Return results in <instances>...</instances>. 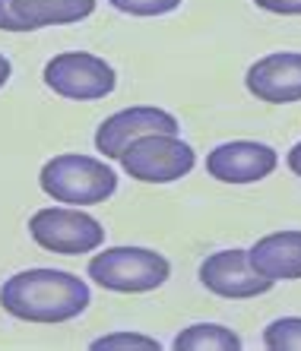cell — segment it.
I'll use <instances>...</instances> for the list:
<instances>
[{
	"label": "cell",
	"instance_id": "obj_15",
	"mask_svg": "<svg viewBox=\"0 0 301 351\" xmlns=\"http://www.w3.org/2000/svg\"><path fill=\"white\" fill-rule=\"evenodd\" d=\"M92 351H124V348H137V351H159V339L153 335H143V332H131V329H121V332H108L102 339L89 345Z\"/></svg>",
	"mask_w": 301,
	"mask_h": 351
},
{
	"label": "cell",
	"instance_id": "obj_14",
	"mask_svg": "<svg viewBox=\"0 0 301 351\" xmlns=\"http://www.w3.org/2000/svg\"><path fill=\"white\" fill-rule=\"evenodd\" d=\"M263 345L269 351H301V317H279L263 329Z\"/></svg>",
	"mask_w": 301,
	"mask_h": 351
},
{
	"label": "cell",
	"instance_id": "obj_19",
	"mask_svg": "<svg viewBox=\"0 0 301 351\" xmlns=\"http://www.w3.org/2000/svg\"><path fill=\"white\" fill-rule=\"evenodd\" d=\"M10 76H13V64H10V58H3V54H0V89L10 82Z\"/></svg>",
	"mask_w": 301,
	"mask_h": 351
},
{
	"label": "cell",
	"instance_id": "obj_12",
	"mask_svg": "<svg viewBox=\"0 0 301 351\" xmlns=\"http://www.w3.org/2000/svg\"><path fill=\"white\" fill-rule=\"evenodd\" d=\"M247 263L269 282L301 278V231H273L263 234L247 250Z\"/></svg>",
	"mask_w": 301,
	"mask_h": 351
},
{
	"label": "cell",
	"instance_id": "obj_8",
	"mask_svg": "<svg viewBox=\"0 0 301 351\" xmlns=\"http://www.w3.org/2000/svg\"><path fill=\"white\" fill-rule=\"evenodd\" d=\"M279 165V152L257 139H232L206 156V174L219 184H257Z\"/></svg>",
	"mask_w": 301,
	"mask_h": 351
},
{
	"label": "cell",
	"instance_id": "obj_1",
	"mask_svg": "<svg viewBox=\"0 0 301 351\" xmlns=\"http://www.w3.org/2000/svg\"><path fill=\"white\" fill-rule=\"evenodd\" d=\"M89 304V285L64 269H23L0 285V307L23 323H70Z\"/></svg>",
	"mask_w": 301,
	"mask_h": 351
},
{
	"label": "cell",
	"instance_id": "obj_18",
	"mask_svg": "<svg viewBox=\"0 0 301 351\" xmlns=\"http://www.w3.org/2000/svg\"><path fill=\"white\" fill-rule=\"evenodd\" d=\"M285 165H289V171L301 178V143H295V146L289 149V156H285Z\"/></svg>",
	"mask_w": 301,
	"mask_h": 351
},
{
	"label": "cell",
	"instance_id": "obj_9",
	"mask_svg": "<svg viewBox=\"0 0 301 351\" xmlns=\"http://www.w3.org/2000/svg\"><path fill=\"white\" fill-rule=\"evenodd\" d=\"M178 117L153 105L124 108L118 114L105 117L96 130V149L105 158H121L127 143L146 136V133H178Z\"/></svg>",
	"mask_w": 301,
	"mask_h": 351
},
{
	"label": "cell",
	"instance_id": "obj_6",
	"mask_svg": "<svg viewBox=\"0 0 301 351\" xmlns=\"http://www.w3.org/2000/svg\"><path fill=\"white\" fill-rule=\"evenodd\" d=\"M41 80L54 95L70 101H98L114 92L118 73L105 58L89 51H64L45 64Z\"/></svg>",
	"mask_w": 301,
	"mask_h": 351
},
{
	"label": "cell",
	"instance_id": "obj_5",
	"mask_svg": "<svg viewBox=\"0 0 301 351\" xmlns=\"http://www.w3.org/2000/svg\"><path fill=\"white\" fill-rule=\"evenodd\" d=\"M29 234L32 241L60 256H82L96 254L105 244V228L102 221L82 213L80 206H48L29 219Z\"/></svg>",
	"mask_w": 301,
	"mask_h": 351
},
{
	"label": "cell",
	"instance_id": "obj_11",
	"mask_svg": "<svg viewBox=\"0 0 301 351\" xmlns=\"http://www.w3.org/2000/svg\"><path fill=\"white\" fill-rule=\"evenodd\" d=\"M96 13V0H0V32H38Z\"/></svg>",
	"mask_w": 301,
	"mask_h": 351
},
{
	"label": "cell",
	"instance_id": "obj_2",
	"mask_svg": "<svg viewBox=\"0 0 301 351\" xmlns=\"http://www.w3.org/2000/svg\"><path fill=\"white\" fill-rule=\"evenodd\" d=\"M38 184L45 196L64 206H98L118 190V174L96 156L64 152L41 165Z\"/></svg>",
	"mask_w": 301,
	"mask_h": 351
},
{
	"label": "cell",
	"instance_id": "obj_13",
	"mask_svg": "<svg viewBox=\"0 0 301 351\" xmlns=\"http://www.w3.org/2000/svg\"><path fill=\"white\" fill-rule=\"evenodd\" d=\"M241 335L222 323H194L175 335V351H241Z\"/></svg>",
	"mask_w": 301,
	"mask_h": 351
},
{
	"label": "cell",
	"instance_id": "obj_7",
	"mask_svg": "<svg viewBox=\"0 0 301 351\" xmlns=\"http://www.w3.org/2000/svg\"><path fill=\"white\" fill-rule=\"evenodd\" d=\"M200 285H203L206 291H212L216 298L247 301V298L267 294L276 282H269L260 272H254V266L247 263V250L232 247V250L210 254L200 263Z\"/></svg>",
	"mask_w": 301,
	"mask_h": 351
},
{
	"label": "cell",
	"instance_id": "obj_4",
	"mask_svg": "<svg viewBox=\"0 0 301 351\" xmlns=\"http://www.w3.org/2000/svg\"><path fill=\"white\" fill-rule=\"evenodd\" d=\"M118 162L140 184H175L194 171L197 152L178 133H146L127 143Z\"/></svg>",
	"mask_w": 301,
	"mask_h": 351
},
{
	"label": "cell",
	"instance_id": "obj_16",
	"mask_svg": "<svg viewBox=\"0 0 301 351\" xmlns=\"http://www.w3.org/2000/svg\"><path fill=\"white\" fill-rule=\"evenodd\" d=\"M118 13H127V16H165V13H175L181 7V0H108Z\"/></svg>",
	"mask_w": 301,
	"mask_h": 351
},
{
	"label": "cell",
	"instance_id": "obj_3",
	"mask_svg": "<svg viewBox=\"0 0 301 351\" xmlns=\"http://www.w3.org/2000/svg\"><path fill=\"white\" fill-rule=\"evenodd\" d=\"M86 272L105 291L146 294L168 282L171 263L153 247H108L92 256Z\"/></svg>",
	"mask_w": 301,
	"mask_h": 351
},
{
	"label": "cell",
	"instance_id": "obj_10",
	"mask_svg": "<svg viewBox=\"0 0 301 351\" xmlns=\"http://www.w3.org/2000/svg\"><path fill=\"white\" fill-rule=\"evenodd\" d=\"M245 86L257 101L267 105L301 101V51H276L254 60L245 73Z\"/></svg>",
	"mask_w": 301,
	"mask_h": 351
},
{
	"label": "cell",
	"instance_id": "obj_17",
	"mask_svg": "<svg viewBox=\"0 0 301 351\" xmlns=\"http://www.w3.org/2000/svg\"><path fill=\"white\" fill-rule=\"evenodd\" d=\"M254 3L276 16H301V0H254Z\"/></svg>",
	"mask_w": 301,
	"mask_h": 351
}]
</instances>
